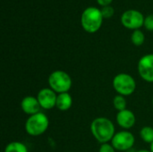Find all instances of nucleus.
<instances>
[{
	"label": "nucleus",
	"instance_id": "f257e3e1",
	"mask_svg": "<svg viewBox=\"0 0 153 152\" xmlns=\"http://www.w3.org/2000/svg\"><path fill=\"white\" fill-rule=\"evenodd\" d=\"M91 133L95 140L100 144L111 142L116 134V128L114 123L107 117H97L90 126Z\"/></svg>",
	"mask_w": 153,
	"mask_h": 152
},
{
	"label": "nucleus",
	"instance_id": "f03ea898",
	"mask_svg": "<svg viewBox=\"0 0 153 152\" xmlns=\"http://www.w3.org/2000/svg\"><path fill=\"white\" fill-rule=\"evenodd\" d=\"M103 20L104 18L101 14L100 9L90 6L82 12L81 16V24L86 32L95 33L101 28Z\"/></svg>",
	"mask_w": 153,
	"mask_h": 152
},
{
	"label": "nucleus",
	"instance_id": "7ed1b4c3",
	"mask_svg": "<svg viewBox=\"0 0 153 152\" xmlns=\"http://www.w3.org/2000/svg\"><path fill=\"white\" fill-rule=\"evenodd\" d=\"M49 126V119L46 114L39 112L30 116L25 122V132L33 137H37L45 133Z\"/></svg>",
	"mask_w": 153,
	"mask_h": 152
},
{
	"label": "nucleus",
	"instance_id": "20e7f679",
	"mask_svg": "<svg viewBox=\"0 0 153 152\" xmlns=\"http://www.w3.org/2000/svg\"><path fill=\"white\" fill-rule=\"evenodd\" d=\"M48 86L56 93L69 92L73 85V80L70 74L63 70H56L52 72L48 79Z\"/></svg>",
	"mask_w": 153,
	"mask_h": 152
},
{
	"label": "nucleus",
	"instance_id": "39448f33",
	"mask_svg": "<svg viewBox=\"0 0 153 152\" xmlns=\"http://www.w3.org/2000/svg\"><path fill=\"white\" fill-rule=\"evenodd\" d=\"M112 86L118 95L127 97L134 93L137 84L132 75L126 73H120L114 77Z\"/></svg>",
	"mask_w": 153,
	"mask_h": 152
},
{
	"label": "nucleus",
	"instance_id": "423d86ee",
	"mask_svg": "<svg viewBox=\"0 0 153 152\" xmlns=\"http://www.w3.org/2000/svg\"><path fill=\"white\" fill-rule=\"evenodd\" d=\"M145 17L138 10L129 9L123 13L121 15V23L122 25L129 30H140L144 24Z\"/></svg>",
	"mask_w": 153,
	"mask_h": 152
},
{
	"label": "nucleus",
	"instance_id": "0eeeda50",
	"mask_svg": "<svg viewBox=\"0 0 153 152\" xmlns=\"http://www.w3.org/2000/svg\"><path fill=\"white\" fill-rule=\"evenodd\" d=\"M134 142H135L134 135L127 130H123L118 133H116V134L114 135L113 139L110 142V143L113 145L116 151H130L134 147Z\"/></svg>",
	"mask_w": 153,
	"mask_h": 152
},
{
	"label": "nucleus",
	"instance_id": "6e6552de",
	"mask_svg": "<svg viewBox=\"0 0 153 152\" xmlns=\"http://www.w3.org/2000/svg\"><path fill=\"white\" fill-rule=\"evenodd\" d=\"M140 77L146 82L153 83V54L142 56L137 65Z\"/></svg>",
	"mask_w": 153,
	"mask_h": 152
},
{
	"label": "nucleus",
	"instance_id": "1a4fd4ad",
	"mask_svg": "<svg viewBox=\"0 0 153 152\" xmlns=\"http://www.w3.org/2000/svg\"><path fill=\"white\" fill-rule=\"evenodd\" d=\"M37 99L40 104L41 108L49 110L56 107L57 93H56L50 88H43L38 92Z\"/></svg>",
	"mask_w": 153,
	"mask_h": 152
},
{
	"label": "nucleus",
	"instance_id": "9d476101",
	"mask_svg": "<svg viewBox=\"0 0 153 152\" xmlns=\"http://www.w3.org/2000/svg\"><path fill=\"white\" fill-rule=\"evenodd\" d=\"M116 120L117 125L121 128L125 130H129L134 126L136 123V116L133 111L126 108L125 110L117 112Z\"/></svg>",
	"mask_w": 153,
	"mask_h": 152
},
{
	"label": "nucleus",
	"instance_id": "9b49d317",
	"mask_svg": "<svg viewBox=\"0 0 153 152\" xmlns=\"http://www.w3.org/2000/svg\"><path fill=\"white\" fill-rule=\"evenodd\" d=\"M21 108L26 115L32 116L39 113L41 107L37 97L26 96L21 101Z\"/></svg>",
	"mask_w": 153,
	"mask_h": 152
},
{
	"label": "nucleus",
	"instance_id": "f8f14e48",
	"mask_svg": "<svg viewBox=\"0 0 153 152\" xmlns=\"http://www.w3.org/2000/svg\"><path fill=\"white\" fill-rule=\"evenodd\" d=\"M73 105V98L69 92L57 94L56 108L60 111H67Z\"/></svg>",
	"mask_w": 153,
	"mask_h": 152
},
{
	"label": "nucleus",
	"instance_id": "ddd939ff",
	"mask_svg": "<svg viewBox=\"0 0 153 152\" xmlns=\"http://www.w3.org/2000/svg\"><path fill=\"white\" fill-rule=\"evenodd\" d=\"M4 152H29V151L23 142H11L5 146Z\"/></svg>",
	"mask_w": 153,
	"mask_h": 152
},
{
	"label": "nucleus",
	"instance_id": "4468645a",
	"mask_svg": "<svg viewBox=\"0 0 153 152\" xmlns=\"http://www.w3.org/2000/svg\"><path fill=\"white\" fill-rule=\"evenodd\" d=\"M140 137L141 139L149 144L153 142V127L152 126H144L140 131Z\"/></svg>",
	"mask_w": 153,
	"mask_h": 152
},
{
	"label": "nucleus",
	"instance_id": "2eb2a0df",
	"mask_svg": "<svg viewBox=\"0 0 153 152\" xmlns=\"http://www.w3.org/2000/svg\"><path fill=\"white\" fill-rule=\"evenodd\" d=\"M144 40H145V36L141 30H135L133 31L131 35V41L134 46L136 47L142 46L144 43Z\"/></svg>",
	"mask_w": 153,
	"mask_h": 152
},
{
	"label": "nucleus",
	"instance_id": "dca6fc26",
	"mask_svg": "<svg viewBox=\"0 0 153 152\" xmlns=\"http://www.w3.org/2000/svg\"><path fill=\"white\" fill-rule=\"evenodd\" d=\"M113 106L118 112L126 109L127 103L126 98L122 95H116L113 99Z\"/></svg>",
	"mask_w": 153,
	"mask_h": 152
},
{
	"label": "nucleus",
	"instance_id": "f3484780",
	"mask_svg": "<svg viewBox=\"0 0 153 152\" xmlns=\"http://www.w3.org/2000/svg\"><path fill=\"white\" fill-rule=\"evenodd\" d=\"M101 11V14L103 16L104 19H109L114 15L115 10L111 5H108V6H104L100 9Z\"/></svg>",
	"mask_w": 153,
	"mask_h": 152
},
{
	"label": "nucleus",
	"instance_id": "a211bd4d",
	"mask_svg": "<svg viewBox=\"0 0 153 152\" xmlns=\"http://www.w3.org/2000/svg\"><path fill=\"white\" fill-rule=\"evenodd\" d=\"M143 26L147 30L153 31V14H150L147 17H145Z\"/></svg>",
	"mask_w": 153,
	"mask_h": 152
},
{
	"label": "nucleus",
	"instance_id": "6ab92c4d",
	"mask_svg": "<svg viewBox=\"0 0 153 152\" xmlns=\"http://www.w3.org/2000/svg\"><path fill=\"white\" fill-rule=\"evenodd\" d=\"M99 152H116V149L113 147V145L109 142L108 143H103L100 145Z\"/></svg>",
	"mask_w": 153,
	"mask_h": 152
},
{
	"label": "nucleus",
	"instance_id": "aec40b11",
	"mask_svg": "<svg viewBox=\"0 0 153 152\" xmlns=\"http://www.w3.org/2000/svg\"><path fill=\"white\" fill-rule=\"evenodd\" d=\"M96 1H97L98 4H100L101 7L110 5V4L113 2V0H96Z\"/></svg>",
	"mask_w": 153,
	"mask_h": 152
},
{
	"label": "nucleus",
	"instance_id": "412c9836",
	"mask_svg": "<svg viewBox=\"0 0 153 152\" xmlns=\"http://www.w3.org/2000/svg\"><path fill=\"white\" fill-rule=\"evenodd\" d=\"M135 152H151V151H149V150H139Z\"/></svg>",
	"mask_w": 153,
	"mask_h": 152
},
{
	"label": "nucleus",
	"instance_id": "4be33fe9",
	"mask_svg": "<svg viewBox=\"0 0 153 152\" xmlns=\"http://www.w3.org/2000/svg\"><path fill=\"white\" fill-rule=\"evenodd\" d=\"M150 151L151 152H153V142L152 144H150Z\"/></svg>",
	"mask_w": 153,
	"mask_h": 152
},
{
	"label": "nucleus",
	"instance_id": "5701e85b",
	"mask_svg": "<svg viewBox=\"0 0 153 152\" xmlns=\"http://www.w3.org/2000/svg\"><path fill=\"white\" fill-rule=\"evenodd\" d=\"M152 106H153V98H152Z\"/></svg>",
	"mask_w": 153,
	"mask_h": 152
}]
</instances>
